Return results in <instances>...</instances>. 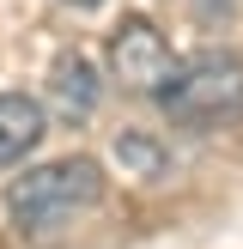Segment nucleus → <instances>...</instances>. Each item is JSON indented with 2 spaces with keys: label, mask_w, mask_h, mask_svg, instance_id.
Wrapping results in <instances>:
<instances>
[{
  "label": "nucleus",
  "mask_w": 243,
  "mask_h": 249,
  "mask_svg": "<svg viewBox=\"0 0 243 249\" xmlns=\"http://www.w3.org/2000/svg\"><path fill=\"white\" fill-rule=\"evenodd\" d=\"M158 109L170 116V128H189V134L237 128L243 122V55H231V49L176 55L164 91H158Z\"/></svg>",
  "instance_id": "nucleus-1"
},
{
  "label": "nucleus",
  "mask_w": 243,
  "mask_h": 249,
  "mask_svg": "<svg viewBox=\"0 0 243 249\" xmlns=\"http://www.w3.org/2000/svg\"><path fill=\"white\" fill-rule=\"evenodd\" d=\"M97 201H104V164L97 158H55V164L24 170L6 189V213L24 237H55L79 213H91Z\"/></svg>",
  "instance_id": "nucleus-2"
},
{
  "label": "nucleus",
  "mask_w": 243,
  "mask_h": 249,
  "mask_svg": "<svg viewBox=\"0 0 243 249\" xmlns=\"http://www.w3.org/2000/svg\"><path fill=\"white\" fill-rule=\"evenodd\" d=\"M170 67H176V49L164 43V31H158L152 18H122L116 31H109V73H116L122 91L134 97H158L170 79Z\"/></svg>",
  "instance_id": "nucleus-3"
},
{
  "label": "nucleus",
  "mask_w": 243,
  "mask_h": 249,
  "mask_svg": "<svg viewBox=\"0 0 243 249\" xmlns=\"http://www.w3.org/2000/svg\"><path fill=\"white\" fill-rule=\"evenodd\" d=\"M49 134V109L24 91H0V170L6 164H24V158L43 146Z\"/></svg>",
  "instance_id": "nucleus-4"
},
{
  "label": "nucleus",
  "mask_w": 243,
  "mask_h": 249,
  "mask_svg": "<svg viewBox=\"0 0 243 249\" xmlns=\"http://www.w3.org/2000/svg\"><path fill=\"white\" fill-rule=\"evenodd\" d=\"M55 104L67 109V116H91V104H97V79H91V61H85L79 49L55 61Z\"/></svg>",
  "instance_id": "nucleus-5"
},
{
  "label": "nucleus",
  "mask_w": 243,
  "mask_h": 249,
  "mask_svg": "<svg viewBox=\"0 0 243 249\" xmlns=\"http://www.w3.org/2000/svg\"><path fill=\"white\" fill-rule=\"evenodd\" d=\"M189 6H194V18H201V24H219V18L237 12V0H189Z\"/></svg>",
  "instance_id": "nucleus-6"
},
{
  "label": "nucleus",
  "mask_w": 243,
  "mask_h": 249,
  "mask_svg": "<svg viewBox=\"0 0 243 249\" xmlns=\"http://www.w3.org/2000/svg\"><path fill=\"white\" fill-rule=\"evenodd\" d=\"M67 6H85V12H91V6H104V0H67Z\"/></svg>",
  "instance_id": "nucleus-7"
}]
</instances>
